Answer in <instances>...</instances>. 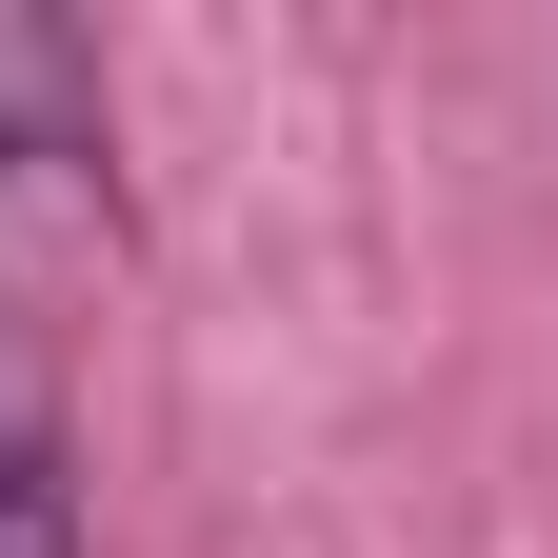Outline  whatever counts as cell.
I'll return each instance as SVG.
<instances>
[{"label":"cell","instance_id":"1","mask_svg":"<svg viewBox=\"0 0 558 558\" xmlns=\"http://www.w3.org/2000/svg\"><path fill=\"white\" fill-rule=\"evenodd\" d=\"M0 558H100L81 538V459H60L40 399H0Z\"/></svg>","mask_w":558,"mask_h":558}]
</instances>
